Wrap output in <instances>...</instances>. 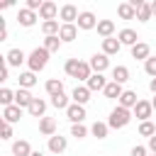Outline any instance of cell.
<instances>
[{
	"label": "cell",
	"instance_id": "6da1fadb",
	"mask_svg": "<svg viewBox=\"0 0 156 156\" xmlns=\"http://www.w3.org/2000/svg\"><path fill=\"white\" fill-rule=\"evenodd\" d=\"M132 110H127V107H122V105H117L112 112H110V119H107V124H110V129H124L129 122H132Z\"/></svg>",
	"mask_w": 156,
	"mask_h": 156
},
{
	"label": "cell",
	"instance_id": "7a4b0ae2",
	"mask_svg": "<svg viewBox=\"0 0 156 156\" xmlns=\"http://www.w3.org/2000/svg\"><path fill=\"white\" fill-rule=\"evenodd\" d=\"M46 63H49V51H46L44 46H37V49L27 56V66H29V71H32V73L44 71V68H46Z\"/></svg>",
	"mask_w": 156,
	"mask_h": 156
},
{
	"label": "cell",
	"instance_id": "3957f363",
	"mask_svg": "<svg viewBox=\"0 0 156 156\" xmlns=\"http://www.w3.org/2000/svg\"><path fill=\"white\" fill-rule=\"evenodd\" d=\"M78 7L73 5V2H66V5H61V10H58V17L63 20V24H76L78 22Z\"/></svg>",
	"mask_w": 156,
	"mask_h": 156
},
{
	"label": "cell",
	"instance_id": "277c9868",
	"mask_svg": "<svg viewBox=\"0 0 156 156\" xmlns=\"http://www.w3.org/2000/svg\"><path fill=\"white\" fill-rule=\"evenodd\" d=\"M132 112H134V117H136V119L149 122V119H151V115H154V105H151V100H139V102H136V107H134Z\"/></svg>",
	"mask_w": 156,
	"mask_h": 156
},
{
	"label": "cell",
	"instance_id": "5b68a950",
	"mask_svg": "<svg viewBox=\"0 0 156 156\" xmlns=\"http://www.w3.org/2000/svg\"><path fill=\"white\" fill-rule=\"evenodd\" d=\"M88 63H90V68H93V73H105V71L110 68V56H105V54L100 51V54H93Z\"/></svg>",
	"mask_w": 156,
	"mask_h": 156
},
{
	"label": "cell",
	"instance_id": "8992f818",
	"mask_svg": "<svg viewBox=\"0 0 156 156\" xmlns=\"http://www.w3.org/2000/svg\"><path fill=\"white\" fill-rule=\"evenodd\" d=\"M66 117L71 119V124H83V119H85V105L71 102V107L66 110Z\"/></svg>",
	"mask_w": 156,
	"mask_h": 156
},
{
	"label": "cell",
	"instance_id": "52a82bcc",
	"mask_svg": "<svg viewBox=\"0 0 156 156\" xmlns=\"http://www.w3.org/2000/svg\"><path fill=\"white\" fill-rule=\"evenodd\" d=\"M98 22H100V20H98L93 12H88V10H85V12H80V15H78V22H76V24H78V29L90 32V29H95V27H98Z\"/></svg>",
	"mask_w": 156,
	"mask_h": 156
},
{
	"label": "cell",
	"instance_id": "ba28073f",
	"mask_svg": "<svg viewBox=\"0 0 156 156\" xmlns=\"http://www.w3.org/2000/svg\"><path fill=\"white\" fill-rule=\"evenodd\" d=\"M117 39H119V44H122V46H136V44H139L136 32H134V29H129V27L119 29V32H117Z\"/></svg>",
	"mask_w": 156,
	"mask_h": 156
},
{
	"label": "cell",
	"instance_id": "9c48e42d",
	"mask_svg": "<svg viewBox=\"0 0 156 156\" xmlns=\"http://www.w3.org/2000/svg\"><path fill=\"white\" fill-rule=\"evenodd\" d=\"M32 102H34V95H32L29 90H24V88H17V90H15V105H17V107L29 110Z\"/></svg>",
	"mask_w": 156,
	"mask_h": 156
},
{
	"label": "cell",
	"instance_id": "30bf717a",
	"mask_svg": "<svg viewBox=\"0 0 156 156\" xmlns=\"http://www.w3.org/2000/svg\"><path fill=\"white\" fill-rule=\"evenodd\" d=\"M58 5L56 2H51V0H44V5H41V10H39V17L44 20V22H49V20H56V15H58Z\"/></svg>",
	"mask_w": 156,
	"mask_h": 156
},
{
	"label": "cell",
	"instance_id": "8fae6325",
	"mask_svg": "<svg viewBox=\"0 0 156 156\" xmlns=\"http://www.w3.org/2000/svg\"><path fill=\"white\" fill-rule=\"evenodd\" d=\"M46 146H49V151H51V154H63V151H66V146H68V139H66V136H61V134H54V136L49 139V144H46Z\"/></svg>",
	"mask_w": 156,
	"mask_h": 156
},
{
	"label": "cell",
	"instance_id": "7c38bea8",
	"mask_svg": "<svg viewBox=\"0 0 156 156\" xmlns=\"http://www.w3.org/2000/svg\"><path fill=\"white\" fill-rule=\"evenodd\" d=\"M20 117H22V107H17V105L2 107V122H7V124H15V122H20Z\"/></svg>",
	"mask_w": 156,
	"mask_h": 156
},
{
	"label": "cell",
	"instance_id": "4fadbf2b",
	"mask_svg": "<svg viewBox=\"0 0 156 156\" xmlns=\"http://www.w3.org/2000/svg\"><path fill=\"white\" fill-rule=\"evenodd\" d=\"M151 56V46L146 44V41H139L136 46H132V58H136V61H146Z\"/></svg>",
	"mask_w": 156,
	"mask_h": 156
},
{
	"label": "cell",
	"instance_id": "5bb4252c",
	"mask_svg": "<svg viewBox=\"0 0 156 156\" xmlns=\"http://www.w3.org/2000/svg\"><path fill=\"white\" fill-rule=\"evenodd\" d=\"M5 61H7V66H22V63L27 61V56H24L22 49H10V51L5 54Z\"/></svg>",
	"mask_w": 156,
	"mask_h": 156
},
{
	"label": "cell",
	"instance_id": "9a60e30c",
	"mask_svg": "<svg viewBox=\"0 0 156 156\" xmlns=\"http://www.w3.org/2000/svg\"><path fill=\"white\" fill-rule=\"evenodd\" d=\"M107 83H110V80H105V76H102V73H93V76L88 78V83H85V85H88V90H90V93H95V90H105V85H107Z\"/></svg>",
	"mask_w": 156,
	"mask_h": 156
},
{
	"label": "cell",
	"instance_id": "2e32d148",
	"mask_svg": "<svg viewBox=\"0 0 156 156\" xmlns=\"http://www.w3.org/2000/svg\"><path fill=\"white\" fill-rule=\"evenodd\" d=\"M122 93H124V88H122L119 83H115V80H110V83L105 85V90H102V95H105L107 100H119Z\"/></svg>",
	"mask_w": 156,
	"mask_h": 156
},
{
	"label": "cell",
	"instance_id": "e0dca14e",
	"mask_svg": "<svg viewBox=\"0 0 156 156\" xmlns=\"http://www.w3.org/2000/svg\"><path fill=\"white\" fill-rule=\"evenodd\" d=\"M39 132L51 139V136L56 134V119H54V117H41V119H39Z\"/></svg>",
	"mask_w": 156,
	"mask_h": 156
},
{
	"label": "cell",
	"instance_id": "ac0fdd59",
	"mask_svg": "<svg viewBox=\"0 0 156 156\" xmlns=\"http://www.w3.org/2000/svg\"><path fill=\"white\" fill-rule=\"evenodd\" d=\"M95 29H98V34H100L102 39H110V37L115 34V29H117V27H115V22H112V20H100Z\"/></svg>",
	"mask_w": 156,
	"mask_h": 156
},
{
	"label": "cell",
	"instance_id": "d6986e66",
	"mask_svg": "<svg viewBox=\"0 0 156 156\" xmlns=\"http://www.w3.org/2000/svg\"><path fill=\"white\" fill-rule=\"evenodd\" d=\"M119 49H122L119 39H115V37L102 39V54H105V56H115V54H119Z\"/></svg>",
	"mask_w": 156,
	"mask_h": 156
},
{
	"label": "cell",
	"instance_id": "ffe728a7",
	"mask_svg": "<svg viewBox=\"0 0 156 156\" xmlns=\"http://www.w3.org/2000/svg\"><path fill=\"white\" fill-rule=\"evenodd\" d=\"M71 98H73V102L85 105V102L90 100V90H88V85H76V88H73V93H71Z\"/></svg>",
	"mask_w": 156,
	"mask_h": 156
},
{
	"label": "cell",
	"instance_id": "44dd1931",
	"mask_svg": "<svg viewBox=\"0 0 156 156\" xmlns=\"http://www.w3.org/2000/svg\"><path fill=\"white\" fill-rule=\"evenodd\" d=\"M136 102H139V98H136V93H134V90H124V93H122V98L117 100V105H122V107H127V110H134V107H136Z\"/></svg>",
	"mask_w": 156,
	"mask_h": 156
},
{
	"label": "cell",
	"instance_id": "7402d4cb",
	"mask_svg": "<svg viewBox=\"0 0 156 156\" xmlns=\"http://www.w3.org/2000/svg\"><path fill=\"white\" fill-rule=\"evenodd\" d=\"M17 22H20L22 27H32V24L37 22V12H32V10H27V7H22V10L17 12Z\"/></svg>",
	"mask_w": 156,
	"mask_h": 156
},
{
	"label": "cell",
	"instance_id": "603a6c76",
	"mask_svg": "<svg viewBox=\"0 0 156 156\" xmlns=\"http://www.w3.org/2000/svg\"><path fill=\"white\" fill-rule=\"evenodd\" d=\"M61 41H73L78 37V24H63L61 22V32H58Z\"/></svg>",
	"mask_w": 156,
	"mask_h": 156
},
{
	"label": "cell",
	"instance_id": "cb8c5ba5",
	"mask_svg": "<svg viewBox=\"0 0 156 156\" xmlns=\"http://www.w3.org/2000/svg\"><path fill=\"white\" fill-rule=\"evenodd\" d=\"M12 156H32V146L27 139H17L12 144Z\"/></svg>",
	"mask_w": 156,
	"mask_h": 156
},
{
	"label": "cell",
	"instance_id": "d4e9b609",
	"mask_svg": "<svg viewBox=\"0 0 156 156\" xmlns=\"http://www.w3.org/2000/svg\"><path fill=\"white\" fill-rule=\"evenodd\" d=\"M117 15H119V20H134L136 10L132 7V2H119L117 5Z\"/></svg>",
	"mask_w": 156,
	"mask_h": 156
},
{
	"label": "cell",
	"instance_id": "484cf974",
	"mask_svg": "<svg viewBox=\"0 0 156 156\" xmlns=\"http://www.w3.org/2000/svg\"><path fill=\"white\" fill-rule=\"evenodd\" d=\"M20 88H24V90H29V88H34L37 85V73H32V71H24V73H20Z\"/></svg>",
	"mask_w": 156,
	"mask_h": 156
},
{
	"label": "cell",
	"instance_id": "4316f807",
	"mask_svg": "<svg viewBox=\"0 0 156 156\" xmlns=\"http://www.w3.org/2000/svg\"><path fill=\"white\" fill-rule=\"evenodd\" d=\"M44 88H46V93L54 98V95H61L63 93V80H58V78H49L46 83H44Z\"/></svg>",
	"mask_w": 156,
	"mask_h": 156
},
{
	"label": "cell",
	"instance_id": "83f0119b",
	"mask_svg": "<svg viewBox=\"0 0 156 156\" xmlns=\"http://www.w3.org/2000/svg\"><path fill=\"white\" fill-rule=\"evenodd\" d=\"M27 112H29L32 117H39V119H41V117H44V112H46V102H44L41 98H34V102L29 105V110H27Z\"/></svg>",
	"mask_w": 156,
	"mask_h": 156
},
{
	"label": "cell",
	"instance_id": "f1b7e54d",
	"mask_svg": "<svg viewBox=\"0 0 156 156\" xmlns=\"http://www.w3.org/2000/svg\"><path fill=\"white\" fill-rule=\"evenodd\" d=\"M41 32H44V37H56V34L61 32V24H58V20L41 22Z\"/></svg>",
	"mask_w": 156,
	"mask_h": 156
},
{
	"label": "cell",
	"instance_id": "f546056e",
	"mask_svg": "<svg viewBox=\"0 0 156 156\" xmlns=\"http://www.w3.org/2000/svg\"><path fill=\"white\" fill-rule=\"evenodd\" d=\"M112 80L119 83V85L127 83V80H129V68H127V66H115V68H112Z\"/></svg>",
	"mask_w": 156,
	"mask_h": 156
},
{
	"label": "cell",
	"instance_id": "4dcf8cb0",
	"mask_svg": "<svg viewBox=\"0 0 156 156\" xmlns=\"http://www.w3.org/2000/svg\"><path fill=\"white\" fill-rule=\"evenodd\" d=\"M61 44H63V41H61L58 34H56V37H44V49H46L49 54H56V51L61 49Z\"/></svg>",
	"mask_w": 156,
	"mask_h": 156
},
{
	"label": "cell",
	"instance_id": "1f68e13d",
	"mask_svg": "<svg viewBox=\"0 0 156 156\" xmlns=\"http://www.w3.org/2000/svg\"><path fill=\"white\" fill-rule=\"evenodd\" d=\"M107 132H110V124H107V122H95V124L90 127V134L98 136V139H105Z\"/></svg>",
	"mask_w": 156,
	"mask_h": 156
},
{
	"label": "cell",
	"instance_id": "d6a6232c",
	"mask_svg": "<svg viewBox=\"0 0 156 156\" xmlns=\"http://www.w3.org/2000/svg\"><path fill=\"white\" fill-rule=\"evenodd\" d=\"M151 17H154V12H151V2H144V5L136 10V20H139V22H149Z\"/></svg>",
	"mask_w": 156,
	"mask_h": 156
},
{
	"label": "cell",
	"instance_id": "836d02e7",
	"mask_svg": "<svg viewBox=\"0 0 156 156\" xmlns=\"http://www.w3.org/2000/svg\"><path fill=\"white\" fill-rule=\"evenodd\" d=\"M78 68H80V61H78V58H66V63H63V71H66V76L76 78Z\"/></svg>",
	"mask_w": 156,
	"mask_h": 156
},
{
	"label": "cell",
	"instance_id": "e575fe53",
	"mask_svg": "<svg viewBox=\"0 0 156 156\" xmlns=\"http://www.w3.org/2000/svg\"><path fill=\"white\" fill-rule=\"evenodd\" d=\"M51 105H54L56 110H68V107H71V102H68V95H66V93L54 95V98H51Z\"/></svg>",
	"mask_w": 156,
	"mask_h": 156
},
{
	"label": "cell",
	"instance_id": "d590c367",
	"mask_svg": "<svg viewBox=\"0 0 156 156\" xmlns=\"http://www.w3.org/2000/svg\"><path fill=\"white\" fill-rule=\"evenodd\" d=\"M90 76H93V68H90V63H88V61H80V68H78V73H76V78L88 83V78H90Z\"/></svg>",
	"mask_w": 156,
	"mask_h": 156
},
{
	"label": "cell",
	"instance_id": "8d00e7d4",
	"mask_svg": "<svg viewBox=\"0 0 156 156\" xmlns=\"http://www.w3.org/2000/svg\"><path fill=\"white\" fill-rule=\"evenodd\" d=\"M0 102H2V107L15 105V93H12L10 88H0Z\"/></svg>",
	"mask_w": 156,
	"mask_h": 156
},
{
	"label": "cell",
	"instance_id": "74e56055",
	"mask_svg": "<svg viewBox=\"0 0 156 156\" xmlns=\"http://www.w3.org/2000/svg\"><path fill=\"white\" fill-rule=\"evenodd\" d=\"M139 134L146 136V139H151V136L156 134V124H154L151 119H149V122H141V124H139Z\"/></svg>",
	"mask_w": 156,
	"mask_h": 156
},
{
	"label": "cell",
	"instance_id": "f35d334b",
	"mask_svg": "<svg viewBox=\"0 0 156 156\" xmlns=\"http://www.w3.org/2000/svg\"><path fill=\"white\" fill-rule=\"evenodd\" d=\"M88 127L85 124H71V136H76V139H85L88 136Z\"/></svg>",
	"mask_w": 156,
	"mask_h": 156
},
{
	"label": "cell",
	"instance_id": "ab89813d",
	"mask_svg": "<svg viewBox=\"0 0 156 156\" xmlns=\"http://www.w3.org/2000/svg\"><path fill=\"white\" fill-rule=\"evenodd\" d=\"M144 71H146V76L156 78V56H149V58L144 61Z\"/></svg>",
	"mask_w": 156,
	"mask_h": 156
},
{
	"label": "cell",
	"instance_id": "60d3db41",
	"mask_svg": "<svg viewBox=\"0 0 156 156\" xmlns=\"http://www.w3.org/2000/svg\"><path fill=\"white\" fill-rule=\"evenodd\" d=\"M129 156H149V149H146V146H141V144H136V146L129 151Z\"/></svg>",
	"mask_w": 156,
	"mask_h": 156
},
{
	"label": "cell",
	"instance_id": "b9f144b4",
	"mask_svg": "<svg viewBox=\"0 0 156 156\" xmlns=\"http://www.w3.org/2000/svg\"><path fill=\"white\" fill-rule=\"evenodd\" d=\"M0 134H2V139H12V124L2 122V127H0Z\"/></svg>",
	"mask_w": 156,
	"mask_h": 156
},
{
	"label": "cell",
	"instance_id": "7bdbcfd3",
	"mask_svg": "<svg viewBox=\"0 0 156 156\" xmlns=\"http://www.w3.org/2000/svg\"><path fill=\"white\" fill-rule=\"evenodd\" d=\"M7 76H10V66H7V61L2 58V66H0V80H7Z\"/></svg>",
	"mask_w": 156,
	"mask_h": 156
},
{
	"label": "cell",
	"instance_id": "ee69618b",
	"mask_svg": "<svg viewBox=\"0 0 156 156\" xmlns=\"http://www.w3.org/2000/svg\"><path fill=\"white\" fill-rule=\"evenodd\" d=\"M146 149H149L151 154H156V134H154V136L149 139V146H146Z\"/></svg>",
	"mask_w": 156,
	"mask_h": 156
},
{
	"label": "cell",
	"instance_id": "f6af8a7d",
	"mask_svg": "<svg viewBox=\"0 0 156 156\" xmlns=\"http://www.w3.org/2000/svg\"><path fill=\"white\" fill-rule=\"evenodd\" d=\"M149 90L156 95V78H151V80H149Z\"/></svg>",
	"mask_w": 156,
	"mask_h": 156
},
{
	"label": "cell",
	"instance_id": "bcb514c9",
	"mask_svg": "<svg viewBox=\"0 0 156 156\" xmlns=\"http://www.w3.org/2000/svg\"><path fill=\"white\" fill-rule=\"evenodd\" d=\"M151 12H154V17H156V0L151 2Z\"/></svg>",
	"mask_w": 156,
	"mask_h": 156
},
{
	"label": "cell",
	"instance_id": "7dc6e473",
	"mask_svg": "<svg viewBox=\"0 0 156 156\" xmlns=\"http://www.w3.org/2000/svg\"><path fill=\"white\" fill-rule=\"evenodd\" d=\"M32 156H44V154L41 151H32Z\"/></svg>",
	"mask_w": 156,
	"mask_h": 156
},
{
	"label": "cell",
	"instance_id": "c3c4849f",
	"mask_svg": "<svg viewBox=\"0 0 156 156\" xmlns=\"http://www.w3.org/2000/svg\"><path fill=\"white\" fill-rule=\"evenodd\" d=\"M151 105H154V110H156V95H154V100H151Z\"/></svg>",
	"mask_w": 156,
	"mask_h": 156
},
{
	"label": "cell",
	"instance_id": "681fc988",
	"mask_svg": "<svg viewBox=\"0 0 156 156\" xmlns=\"http://www.w3.org/2000/svg\"><path fill=\"white\" fill-rule=\"evenodd\" d=\"M151 156H156V154H151Z\"/></svg>",
	"mask_w": 156,
	"mask_h": 156
}]
</instances>
